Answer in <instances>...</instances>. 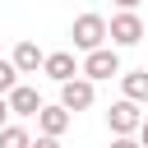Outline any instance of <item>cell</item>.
I'll use <instances>...</instances> for the list:
<instances>
[{"mask_svg":"<svg viewBox=\"0 0 148 148\" xmlns=\"http://www.w3.org/2000/svg\"><path fill=\"white\" fill-rule=\"evenodd\" d=\"M0 148H32V134L23 125H5L0 130Z\"/></svg>","mask_w":148,"mask_h":148,"instance_id":"cell-11","label":"cell"},{"mask_svg":"<svg viewBox=\"0 0 148 148\" xmlns=\"http://www.w3.org/2000/svg\"><path fill=\"white\" fill-rule=\"evenodd\" d=\"M111 5H116V9H139L143 0H111Z\"/></svg>","mask_w":148,"mask_h":148,"instance_id":"cell-16","label":"cell"},{"mask_svg":"<svg viewBox=\"0 0 148 148\" xmlns=\"http://www.w3.org/2000/svg\"><path fill=\"white\" fill-rule=\"evenodd\" d=\"M14 83H18V65L14 60H0V92H9Z\"/></svg>","mask_w":148,"mask_h":148,"instance_id":"cell-12","label":"cell"},{"mask_svg":"<svg viewBox=\"0 0 148 148\" xmlns=\"http://www.w3.org/2000/svg\"><path fill=\"white\" fill-rule=\"evenodd\" d=\"M9 116H14V111H9V97H5V92H0V130H5V125H9Z\"/></svg>","mask_w":148,"mask_h":148,"instance_id":"cell-15","label":"cell"},{"mask_svg":"<svg viewBox=\"0 0 148 148\" xmlns=\"http://www.w3.org/2000/svg\"><path fill=\"white\" fill-rule=\"evenodd\" d=\"M9 60L18 65V74H37V69H42V60H46V51H42L37 42H18Z\"/></svg>","mask_w":148,"mask_h":148,"instance_id":"cell-9","label":"cell"},{"mask_svg":"<svg viewBox=\"0 0 148 148\" xmlns=\"http://www.w3.org/2000/svg\"><path fill=\"white\" fill-rule=\"evenodd\" d=\"M111 148H143V143H139L134 134H116V139H111Z\"/></svg>","mask_w":148,"mask_h":148,"instance_id":"cell-13","label":"cell"},{"mask_svg":"<svg viewBox=\"0 0 148 148\" xmlns=\"http://www.w3.org/2000/svg\"><path fill=\"white\" fill-rule=\"evenodd\" d=\"M139 143L148 148V111H143V125H139Z\"/></svg>","mask_w":148,"mask_h":148,"instance_id":"cell-17","label":"cell"},{"mask_svg":"<svg viewBox=\"0 0 148 148\" xmlns=\"http://www.w3.org/2000/svg\"><path fill=\"white\" fill-rule=\"evenodd\" d=\"M79 74H88L92 83H102V79H116V74H120V56H116V46H92V51H83V65H79Z\"/></svg>","mask_w":148,"mask_h":148,"instance_id":"cell-2","label":"cell"},{"mask_svg":"<svg viewBox=\"0 0 148 148\" xmlns=\"http://www.w3.org/2000/svg\"><path fill=\"white\" fill-rule=\"evenodd\" d=\"M92 102H97V83H92L88 74H74V79H65V83H60V106H69L74 116H79V111H88Z\"/></svg>","mask_w":148,"mask_h":148,"instance_id":"cell-4","label":"cell"},{"mask_svg":"<svg viewBox=\"0 0 148 148\" xmlns=\"http://www.w3.org/2000/svg\"><path fill=\"white\" fill-rule=\"evenodd\" d=\"M32 148H60V139L56 134H42V139H32Z\"/></svg>","mask_w":148,"mask_h":148,"instance_id":"cell-14","label":"cell"},{"mask_svg":"<svg viewBox=\"0 0 148 148\" xmlns=\"http://www.w3.org/2000/svg\"><path fill=\"white\" fill-rule=\"evenodd\" d=\"M106 37H111V46H139L143 42V18L134 9H116L111 23H106Z\"/></svg>","mask_w":148,"mask_h":148,"instance_id":"cell-1","label":"cell"},{"mask_svg":"<svg viewBox=\"0 0 148 148\" xmlns=\"http://www.w3.org/2000/svg\"><path fill=\"white\" fill-rule=\"evenodd\" d=\"M120 88H125L130 102L148 106V69H130V74H120Z\"/></svg>","mask_w":148,"mask_h":148,"instance_id":"cell-10","label":"cell"},{"mask_svg":"<svg viewBox=\"0 0 148 148\" xmlns=\"http://www.w3.org/2000/svg\"><path fill=\"white\" fill-rule=\"evenodd\" d=\"M69 37H74V51L106 46V18H102V14H79L74 28H69Z\"/></svg>","mask_w":148,"mask_h":148,"instance_id":"cell-3","label":"cell"},{"mask_svg":"<svg viewBox=\"0 0 148 148\" xmlns=\"http://www.w3.org/2000/svg\"><path fill=\"white\" fill-rule=\"evenodd\" d=\"M5 97H9V111H14V116H37V111H42V92H37L32 83H14Z\"/></svg>","mask_w":148,"mask_h":148,"instance_id":"cell-6","label":"cell"},{"mask_svg":"<svg viewBox=\"0 0 148 148\" xmlns=\"http://www.w3.org/2000/svg\"><path fill=\"white\" fill-rule=\"evenodd\" d=\"M69 120H74V111H69V106H60V102H56V106H46V102H42V111H37V130H42V134H56V139L69 130Z\"/></svg>","mask_w":148,"mask_h":148,"instance_id":"cell-7","label":"cell"},{"mask_svg":"<svg viewBox=\"0 0 148 148\" xmlns=\"http://www.w3.org/2000/svg\"><path fill=\"white\" fill-rule=\"evenodd\" d=\"M42 74H46V79H56V83L74 79V74H79V60H74V51H51V56L42 60Z\"/></svg>","mask_w":148,"mask_h":148,"instance_id":"cell-8","label":"cell"},{"mask_svg":"<svg viewBox=\"0 0 148 148\" xmlns=\"http://www.w3.org/2000/svg\"><path fill=\"white\" fill-rule=\"evenodd\" d=\"M106 125H111V134H139V125H143V111H139V102H130V97L111 102V111H106Z\"/></svg>","mask_w":148,"mask_h":148,"instance_id":"cell-5","label":"cell"}]
</instances>
